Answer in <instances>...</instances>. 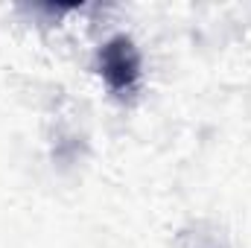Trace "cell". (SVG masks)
Returning a JSON list of instances; mask_svg holds the SVG:
<instances>
[{
	"label": "cell",
	"instance_id": "1",
	"mask_svg": "<svg viewBox=\"0 0 251 248\" xmlns=\"http://www.w3.org/2000/svg\"><path fill=\"white\" fill-rule=\"evenodd\" d=\"M97 67L114 94H128L140 82V53L131 38L114 35L97 53Z\"/></svg>",
	"mask_w": 251,
	"mask_h": 248
}]
</instances>
